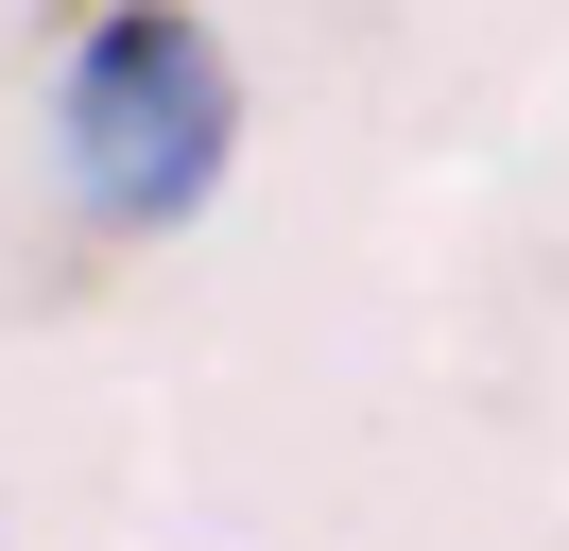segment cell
Wrapping results in <instances>:
<instances>
[{
	"instance_id": "1",
	"label": "cell",
	"mask_w": 569,
	"mask_h": 551,
	"mask_svg": "<svg viewBox=\"0 0 569 551\" xmlns=\"http://www.w3.org/2000/svg\"><path fill=\"white\" fill-rule=\"evenodd\" d=\"M52 156H70V207L104 241L190 224V207L224 190V156H242V69H224V34L190 18V0H104L87 52H70V87H52Z\"/></svg>"
}]
</instances>
